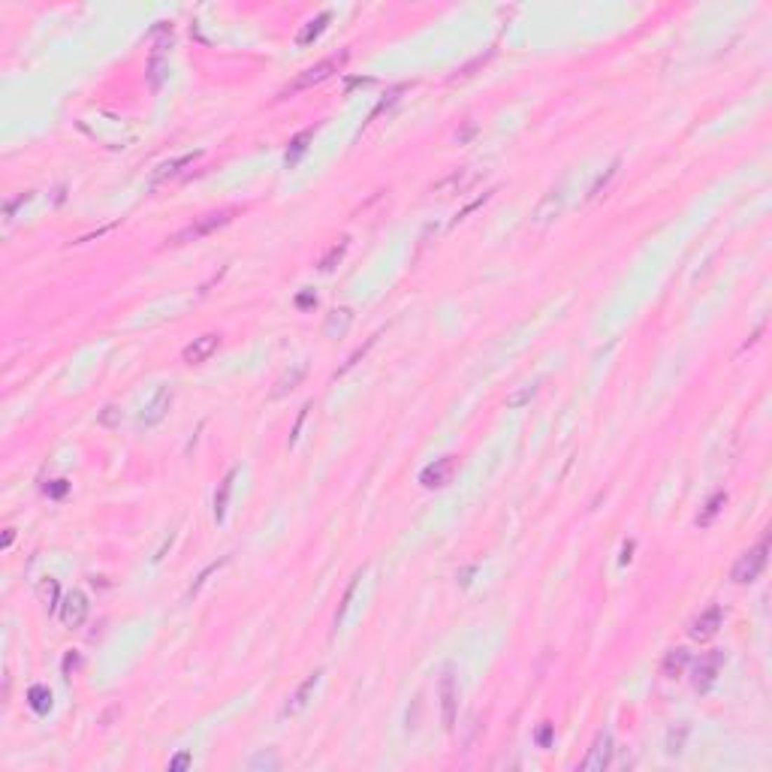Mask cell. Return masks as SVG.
<instances>
[{"label":"cell","mask_w":772,"mask_h":772,"mask_svg":"<svg viewBox=\"0 0 772 772\" xmlns=\"http://www.w3.org/2000/svg\"><path fill=\"white\" fill-rule=\"evenodd\" d=\"M76 127L91 136L94 142L106 145V148H127L136 139L133 124L124 121V118H118V115H109V112H106V121H100L97 127H88V124H79V121H76Z\"/></svg>","instance_id":"cell-1"},{"label":"cell","mask_w":772,"mask_h":772,"mask_svg":"<svg viewBox=\"0 0 772 772\" xmlns=\"http://www.w3.org/2000/svg\"><path fill=\"white\" fill-rule=\"evenodd\" d=\"M217 347H220V335L217 332H205V335H199V338L190 341V344L184 347L182 359H184L187 365H199V363H205V359L212 356Z\"/></svg>","instance_id":"cell-11"},{"label":"cell","mask_w":772,"mask_h":772,"mask_svg":"<svg viewBox=\"0 0 772 772\" xmlns=\"http://www.w3.org/2000/svg\"><path fill=\"white\" fill-rule=\"evenodd\" d=\"M233 215H236L233 208H220V212H208V215H203V217H196L190 226L178 229V233L169 238V245L178 248V245H187V242H199V238H205L208 233H215V229L226 226L229 220H233Z\"/></svg>","instance_id":"cell-2"},{"label":"cell","mask_w":772,"mask_h":772,"mask_svg":"<svg viewBox=\"0 0 772 772\" xmlns=\"http://www.w3.org/2000/svg\"><path fill=\"white\" fill-rule=\"evenodd\" d=\"M43 595H46L48 613H55V607H57V583H55V579H48V583L43 585Z\"/></svg>","instance_id":"cell-32"},{"label":"cell","mask_w":772,"mask_h":772,"mask_svg":"<svg viewBox=\"0 0 772 772\" xmlns=\"http://www.w3.org/2000/svg\"><path fill=\"white\" fill-rule=\"evenodd\" d=\"M549 739H553V724H546L543 730H540V736H537V742H540V745H543V748L549 745Z\"/></svg>","instance_id":"cell-38"},{"label":"cell","mask_w":772,"mask_h":772,"mask_svg":"<svg viewBox=\"0 0 772 772\" xmlns=\"http://www.w3.org/2000/svg\"><path fill=\"white\" fill-rule=\"evenodd\" d=\"M534 393H537V386H525V389H519V393L507 395V407H522L525 402H531V398H534Z\"/></svg>","instance_id":"cell-29"},{"label":"cell","mask_w":772,"mask_h":772,"mask_svg":"<svg viewBox=\"0 0 772 772\" xmlns=\"http://www.w3.org/2000/svg\"><path fill=\"white\" fill-rule=\"evenodd\" d=\"M317 682H320V670H317V673H311V676H308V679L302 682V685L296 688L293 700H290V703H287V709H284L287 715H293V712H299V709H302V706L308 703V697H311V691L317 688Z\"/></svg>","instance_id":"cell-20"},{"label":"cell","mask_w":772,"mask_h":772,"mask_svg":"<svg viewBox=\"0 0 772 772\" xmlns=\"http://www.w3.org/2000/svg\"><path fill=\"white\" fill-rule=\"evenodd\" d=\"M685 733H688V727H679V736H676V730H670V739H667V751H670V754H679V751H682Z\"/></svg>","instance_id":"cell-31"},{"label":"cell","mask_w":772,"mask_h":772,"mask_svg":"<svg viewBox=\"0 0 772 772\" xmlns=\"http://www.w3.org/2000/svg\"><path fill=\"white\" fill-rule=\"evenodd\" d=\"M564 187H567V182H558V187L549 190V194L543 196V203L534 208V220H537V224H546V220H553V217L561 215V208H564Z\"/></svg>","instance_id":"cell-14"},{"label":"cell","mask_w":772,"mask_h":772,"mask_svg":"<svg viewBox=\"0 0 772 772\" xmlns=\"http://www.w3.org/2000/svg\"><path fill=\"white\" fill-rule=\"evenodd\" d=\"M359 579H363V574H356L353 579H350V585H347V591H344V597H341V607H338V613H335V628H338L341 621H344V616H347V609H350V600H353V595H356V585H359Z\"/></svg>","instance_id":"cell-27"},{"label":"cell","mask_w":772,"mask_h":772,"mask_svg":"<svg viewBox=\"0 0 772 772\" xmlns=\"http://www.w3.org/2000/svg\"><path fill=\"white\" fill-rule=\"evenodd\" d=\"M27 703H31V709L36 712V715H46L48 709H52V691H48L46 685H34L31 691H27Z\"/></svg>","instance_id":"cell-23"},{"label":"cell","mask_w":772,"mask_h":772,"mask_svg":"<svg viewBox=\"0 0 772 772\" xmlns=\"http://www.w3.org/2000/svg\"><path fill=\"white\" fill-rule=\"evenodd\" d=\"M233 480H236V468L229 470L224 480H220V489H217V495H215V519H217V522L226 513V501H229V492H233Z\"/></svg>","instance_id":"cell-22"},{"label":"cell","mask_w":772,"mask_h":772,"mask_svg":"<svg viewBox=\"0 0 772 772\" xmlns=\"http://www.w3.org/2000/svg\"><path fill=\"white\" fill-rule=\"evenodd\" d=\"M721 667H724V651H718V649L709 651V655H703V658L697 661V667H694V688L700 691V694L715 685Z\"/></svg>","instance_id":"cell-6"},{"label":"cell","mask_w":772,"mask_h":772,"mask_svg":"<svg viewBox=\"0 0 772 772\" xmlns=\"http://www.w3.org/2000/svg\"><path fill=\"white\" fill-rule=\"evenodd\" d=\"M480 178V172L477 169H470V166H465V169H456V172H449L444 182H438L435 187H432V194H438V196H449V194H465L468 187H474V182Z\"/></svg>","instance_id":"cell-7"},{"label":"cell","mask_w":772,"mask_h":772,"mask_svg":"<svg viewBox=\"0 0 772 772\" xmlns=\"http://www.w3.org/2000/svg\"><path fill=\"white\" fill-rule=\"evenodd\" d=\"M721 618H724L721 607H709V609H703V613H700L694 621H691L688 634L694 637V639H709V637H715L718 628H721Z\"/></svg>","instance_id":"cell-12"},{"label":"cell","mask_w":772,"mask_h":772,"mask_svg":"<svg viewBox=\"0 0 772 772\" xmlns=\"http://www.w3.org/2000/svg\"><path fill=\"white\" fill-rule=\"evenodd\" d=\"M724 504H727V495H724V492L712 495V498L706 501V510L697 516V525H700V528H709V525H712V519H715V516L721 513V507H724Z\"/></svg>","instance_id":"cell-24"},{"label":"cell","mask_w":772,"mask_h":772,"mask_svg":"<svg viewBox=\"0 0 772 772\" xmlns=\"http://www.w3.org/2000/svg\"><path fill=\"white\" fill-rule=\"evenodd\" d=\"M13 537H15V531L9 528V531H6V537H4V546H9V543H13Z\"/></svg>","instance_id":"cell-40"},{"label":"cell","mask_w":772,"mask_h":772,"mask_svg":"<svg viewBox=\"0 0 772 772\" xmlns=\"http://www.w3.org/2000/svg\"><path fill=\"white\" fill-rule=\"evenodd\" d=\"M88 609H91V604H88V597L82 595V591H69L67 600H64V607H61V621L67 628H82L85 625V618H88Z\"/></svg>","instance_id":"cell-8"},{"label":"cell","mask_w":772,"mask_h":772,"mask_svg":"<svg viewBox=\"0 0 772 772\" xmlns=\"http://www.w3.org/2000/svg\"><path fill=\"white\" fill-rule=\"evenodd\" d=\"M766 558H769V534L760 537V543L754 549H748L745 555H742L736 564H733V574H730V579L739 585H745V583H754V579L764 574V567H766Z\"/></svg>","instance_id":"cell-3"},{"label":"cell","mask_w":772,"mask_h":772,"mask_svg":"<svg viewBox=\"0 0 772 772\" xmlns=\"http://www.w3.org/2000/svg\"><path fill=\"white\" fill-rule=\"evenodd\" d=\"M311 139H314V127H308V130H302L299 136H293V142H290V148H287V157H284L287 169H293L299 160H302V154L308 151V142H311Z\"/></svg>","instance_id":"cell-18"},{"label":"cell","mask_w":772,"mask_h":772,"mask_svg":"<svg viewBox=\"0 0 772 772\" xmlns=\"http://www.w3.org/2000/svg\"><path fill=\"white\" fill-rule=\"evenodd\" d=\"M296 305H299V308H314V305H317V296H314V293H299V296H296Z\"/></svg>","instance_id":"cell-36"},{"label":"cell","mask_w":772,"mask_h":772,"mask_svg":"<svg viewBox=\"0 0 772 772\" xmlns=\"http://www.w3.org/2000/svg\"><path fill=\"white\" fill-rule=\"evenodd\" d=\"M190 751H182V754H175L172 760H169V772H182V769H187L190 766Z\"/></svg>","instance_id":"cell-34"},{"label":"cell","mask_w":772,"mask_h":772,"mask_svg":"<svg viewBox=\"0 0 772 772\" xmlns=\"http://www.w3.org/2000/svg\"><path fill=\"white\" fill-rule=\"evenodd\" d=\"M248 769H280V760L275 754H257V757H250L248 760Z\"/></svg>","instance_id":"cell-28"},{"label":"cell","mask_w":772,"mask_h":772,"mask_svg":"<svg viewBox=\"0 0 772 772\" xmlns=\"http://www.w3.org/2000/svg\"><path fill=\"white\" fill-rule=\"evenodd\" d=\"M163 55H166V43H157L151 52V61H148V82H151V88H160V82H163V76H166Z\"/></svg>","instance_id":"cell-17"},{"label":"cell","mask_w":772,"mask_h":772,"mask_svg":"<svg viewBox=\"0 0 772 772\" xmlns=\"http://www.w3.org/2000/svg\"><path fill=\"white\" fill-rule=\"evenodd\" d=\"M76 667H79V655H67L64 658V676H69Z\"/></svg>","instance_id":"cell-37"},{"label":"cell","mask_w":772,"mask_h":772,"mask_svg":"<svg viewBox=\"0 0 772 772\" xmlns=\"http://www.w3.org/2000/svg\"><path fill=\"white\" fill-rule=\"evenodd\" d=\"M100 423H103V426H118V423H121V410H118L115 405L103 407V414H100Z\"/></svg>","instance_id":"cell-33"},{"label":"cell","mask_w":772,"mask_h":772,"mask_svg":"<svg viewBox=\"0 0 772 772\" xmlns=\"http://www.w3.org/2000/svg\"><path fill=\"white\" fill-rule=\"evenodd\" d=\"M344 57L347 55H338V57H326V61H320V64H314V67H308V69H302V73H299L293 82H290L284 91H280V97H290V94H299V91H308V88H314V85H320V82H326L329 76L335 73V69L344 64Z\"/></svg>","instance_id":"cell-4"},{"label":"cell","mask_w":772,"mask_h":772,"mask_svg":"<svg viewBox=\"0 0 772 772\" xmlns=\"http://www.w3.org/2000/svg\"><path fill=\"white\" fill-rule=\"evenodd\" d=\"M630 553H634V543H625V549H621V564L630 561Z\"/></svg>","instance_id":"cell-39"},{"label":"cell","mask_w":772,"mask_h":772,"mask_svg":"<svg viewBox=\"0 0 772 772\" xmlns=\"http://www.w3.org/2000/svg\"><path fill=\"white\" fill-rule=\"evenodd\" d=\"M169 407H172V389L169 386H160L154 398L142 407V414H139V423L142 426H157L160 419H163L169 414Z\"/></svg>","instance_id":"cell-10"},{"label":"cell","mask_w":772,"mask_h":772,"mask_svg":"<svg viewBox=\"0 0 772 772\" xmlns=\"http://www.w3.org/2000/svg\"><path fill=\"white\" fill-rule=\"evenodd\" d=\"M453 470H456V459H453V456H444V459H438V462H432V465L423 468V474H419V483H423L426 489H440V486L449 483Z\"/></svg>","instance_id":"cell-9"},{"label":"cell","mask_w":772,"mask_h":772,"mask_svg":"<svg viewBox=\"0 0 772 772\" xmlns=\"http://www.w3.org/2000/svg\"><path fill=\"white\" fill-rule=\"evenodd\" d=\"M616 172H618V160H613V163H609V169H607V175H600V178H597V182H595V187H591V190H588V196H591V199H595V196L600 194V190H604V187L609 184V178H616Z\"/></svg>","instance_id":"cell-30"},{"label":"cell","mask_w":772,"mask_h":772,"mask_svg":"<svg viewBox=\"0 0 772 772\" xmlns=\"http://www.w3.org/2000/svg\"><path fill=\"white\" fill-rule=\"evenodd\" d=\"M305 371H308L305 365H296V368H293V371H290V374H287V377H280V380H278V389H275V393H272V395H275V398H280V395H287V393H293V389H296L299 384H302V377H305Z\"/></svg>","instance_id":"cell-25"},{"label":"cell","mask_w":772,"mask_h":772,"mask_svg":"<svg viewBox=\"0 0 772 772\" xmlns=\"http://www.w3.org/2000/svg\"><path fill=\"white\" fill-rule=\"evenodd\" d=\"M344 250H347V238H341L338 245H332L326 250V257L320 259V269H323V272H332V269L341 263V257H344Z\"/></svg>","instance_id":"cell-26"},{"label":"cell","mask_w":772,"mask_h":772,"mask_svg":"<svg viewBox=\"0 0 772 772\" xmlns=\"http://www.w3.org/2000/svg\"><path fill=\"white\" fill-rule=\"evenodd\" d=\"M67 489H69V483H67V480H55V483L48 486L46 492L52 495V498H64V495H67Z\"/></svg>","instance_id":"cell-35"},{"label":"cell","mask_w":772,"mask_h":772,"mask_svg":"<svg viewBox=\"0 0 772 772\" xmlns=\"http://www.w3.org/2000/svg\"><path fill=\"white\" fill-rule=\"evenodd\" d=\"M329 18H332V13H320L317 18H311V22L302 27V31L296 34V43H299V46H311V43H314V39H317L320 34L326 31Z\"/></svg>","instance_id":"cell-19"},{"label":"cell","mask_w":772,"mask_h":772,"mask_svg":"<svg viewBox=\"0 0 772 772\" xmlns=\"http://www.w3.org/2000/svg\"><path fill=\"white\" fill-rule=\"evenodd\" d=\"M196 157H199V151H194V154H184V157H178V160H172V163H163V166H160L157 172H154V178H151V182H154V184H160V182H166V178L178 175V172H182L184 166H190V163H194Z\"/></svg>","instance_id":"cell-21"},{"label":"cell","mask_w":772,"mask_h":772,"mask_svg":"<svg viewBox=\"0 0 772 772\" xmlns=\"http://www.w3.org/2000/svg\"><path fill=\"white\" fill-rule=\"evenodd\" d=\"M438 691H440V709H444V727L453 730V724H456V679L449 670H444Z\"/></svg>","instance_id":"cell-13"},{"label":"cell","mask_w":772,"mask_h":772,"mask_svg":"<svg viewBox=\"0 0 772 772\" xmlns=\"http://www.w3.org/2000/svg\"><path fill=\"white\" fill-rule=\"evenodd\" d=\"M609 760H613V736H609L607 730H600V733L595 736V745L588 748L585 760L579 764V769L583 772H604L609 766Z\"/></svg>","instance_id":"cell-5"},{"label":"cell","mask_w":772,"mask_h":772,"mask_svg":"<svg viewBox=\"0 0 772 772\" xmlns=\"http://www.w3.org/2000/svg\"><path fill=\"white\" fill-rule=\"evenodd\" d=\"M688 661H691V651H688V649H673V651H667V658H664V664H661V670H664L667 679H679L682 673H685Z\"/></svg>","instance_id":"cell-16"},{"label":"cell","mask_w":772,"mask_h":772,"mask_svg":"<svg viewBox=\"0 0 772 772\" xmlns=\"http://www.w3.org/2000/svg\"><path fill=\"white\" fill-rule=\"evenodd\" d=\"M350 323H353V311H350V308H335L332 314H329V320H326L323 332L329 338H341L350 329Z\"/></svg>","instance_id":"cell-15"}]
</instances>
